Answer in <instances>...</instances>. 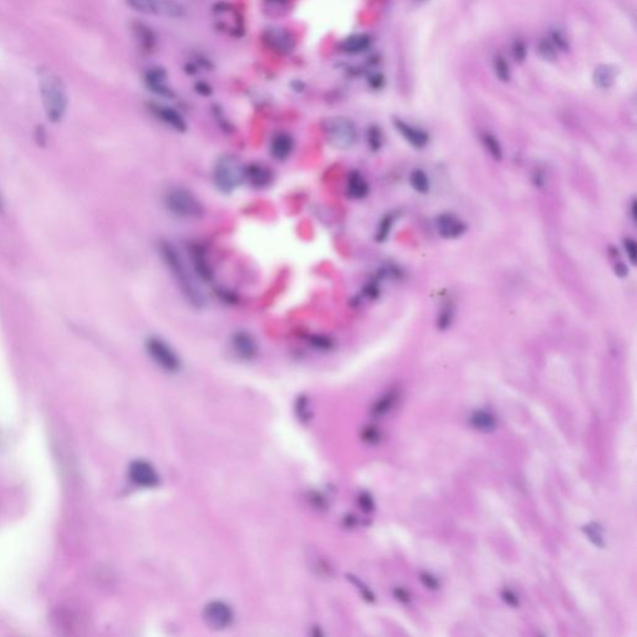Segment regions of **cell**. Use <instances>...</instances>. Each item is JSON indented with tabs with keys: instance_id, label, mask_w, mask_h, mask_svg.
Here are the masks:
<instances>
[{
	"instance_id": "cell-16",
	"label": "cell",
	"mask_w": 637,
	"mask_h": 637,
	"mask_svg": "<svg viewBox=\"0 0 637 637\" xmlns=\"http://www.w3.org/2000/svg\"><path fill=\"white\" fill-rule=\"evenodd\" d=\"M244 177H246V182L250 185V187L263 189V188L268 187L273 182L274 173L265 163L252 162L246 166Z\"/></svg>"
},
{
	"instance_id": "cell-36",
	"label": "cell",
	"mask_w": 637,
	"mask_h": 637,
	"mask_svg": "<svg viewBox=\"0 0 637 637\" xmlns=\"http://www.w3.org/2000/svg\"><path fill=\"white\" fill-rule=\"evenodd\" d=\"M624 247H625V250H626L627 258L631 262L632 265H635L637 259L636 242L631 238H627V239L624 241Z\"/></svg>"
},
{
	"instance_id": "cell-30",
	"label": "cell",
	"mask_w": 637,
	"mask_h": 637,
	"mask_svg": "<svg viewBox=\"0 0 637 637\" xmlns=\"http://www.w3.org/2000/svg\"><path fill=\"white\" fill-rule=\"evenodd\" d=\"M537 53L545 61H554L558 56V49L551 43L549 38H543L539 40L537 44Z\"/></svg>"
},
{
	"instance_id": "cell-9",
	"label": "cell",
	"mask_w": 637,
	"mask_h": 637,
	"mask_svg": "<svg viewBox=\"0 0 637 637\" xmlns=\"http://www.w3.org/2000/svg\"><path fill=\"white\" fill-rule=\"evenodd\" d=\"M187 254L189 263L192 265V271L196 273L198 279L208 284L215 281V271L209 263L207 252L199 243L194 241L188 242Z\"/></svg>"
},
{
	"instance_id": "cell-22",
	"label": "cell",
	"mask_w": 637,
	"mask_h": 637,
	"mask_svg": "<svg viewBox=\"0 0 637 637\" xmlns=\"http://www.w3.org/2000/svg\"><path fill=\"white\" fill-rule=\"evenodd\" d=\"M265 43L271 49L281 53H289L293 49V38L283 29H270L265 33Z\"/></svg>"
},
{
	"instance_id": "cell-20",
	"label": "cell",
	"mask_w": 637,
	"mask_h": 637,
	"mask_svg": "<svg viewBox=\"0 0 637 637\" xmlns=\"http://www.w3.org/2000/svg\"><path fill=\"white\" fill-rule=\"evenodd\" d=\"M370 187L361 172L354 170L349 173L347 181V193L352 199H363L368 197Z\"/></svg>"
},
{
	"instance_id": "cell-23",
	"label": "cell",
	"mask_w": 637,
	"mask_h": 637,
	"mask_svg": "<svg viewBox=\"0 0 637 637\" xmlns=\"http://www.w3.org/2000/svg\"><path fill=\"white\" fill-rule=\"evenodd\" d=\"M469 421L474 429L484 434L493 432L498 426L495 415L487 411H476L469 418Z\"/></svg>"
},
{
	"instance_id": "cell-28",
	"label": "cell",
	"mask_w": 637,
	"mask_h": 637,
	"mask_svg": "<svg viewBox=\"0 0 637 637\" xmlns=\"http://www.w3.org/2000/svg\"><path fill=\"white\" fill-rule=\"evenodd\" d=\"M582 530L595 547H598L600 549H604L605 542L604 538H603V529L600 528L599 524L590 523V524L584 525L582 528Z\"/></svg>"
},
{
	"instance_id": "cell-12",
	"label": "cell",
	"mask_w": 637,
	"mask_h": 637,
	"mask_svg": "<svg viewBox=\"0 0 637 637\" xmlns=\"http://www.w3.org/2000/svg\"><path fill=\"white\" fill-rule=\"evenodd\" d=\"M204 620L209 626L213 629H225L229 626L233 621L232 609L222 601H213L204 609Z\"/></svg>"
},
{
	"instance_id": "cell-44",
	"label": "cell",
	"mask_w": 637,
	"mask_h": 637,
	"mask_svg": "<svg viewBox=\"0 0 637 637\" xmlns=\"http://www.w3.org/2000/svg\"><path fill=\"white\" fill-rule=\"evenodd\" d=\"M3 208H4V203H3V199L0 197V213L3 212Z\"/></svg>"
},
{
	"instance_id": "cell-41",
	"label": "cell",
	"mask_w": 637,
	"mask_h": 637,
	"mask_svg": "<svg viewBox=\"0 0 637 637\" xmlns=\"http://www.w3.org/2000/svg\"><path fill=\"white\" fill-rule=\"evenodd\" d=\"M394 595H395L396 599L398 601H401L402 604H408L410 603V594L407 593V590L402 588H396L394 590Z\"/></svg>"
},
{
	"instance_id": "cell-27",
	"label": "cell",
	"mask_w": 637,
	"mask_h": 637,
	"mask_svg": "<svg viewBox=\"0 0 637 637\" xmlns=\"http://www.w3.org/2000/svg\"><path fill=\"white\" fill-rule=\"evenodd\" d=\"M482 142H483V146L487 149V152L493 159H497V161H500V159H503V149H502L500 142L492 133L484 132L483 135H482Z\"/></svg>"
},
{
	"instance_id": "cell-2",
	"label": "cell",
	"mask_w": 637,
	"mask_h": 637,
	"mask_svg": "<svg viewBox=\"0 0 637 637\" xmlns=\"http://www.w3.org/2000/svg\"><path fill=\"white\" fill-rule=\"evenodd\" d=\"M39 93L46 119L53 123L60 122L65 117L70 100L65 81L55 72H43L39 77Z\"/></svg>"
},
{
	"instance_id": "cell-40",
	"label": "cell",
	"mask_w": 637,
	"mask_h": 637,
	"mask_svg": "<svg viewBox=\"0 0 637 637\" xmlns=\"http://www.w3.org/2000/svg\"><path fill=\"white\" fill-rule=\"evenodd\" d=\"M358 503L363 508V511H371L374 509V500L371 498V495H368V493H363V495H360Z\"/></svg>"
},
{
	"instance_id": "cell-42",
	"label": "cell",
	"mask_w": 637,
	"mask_h": 637,
	"mask_svg": "<svg viewBox=\"0 0 637 637\" xmlns=\"http://www.w3.org/2000/svg\"><path fill=\"white\" fill-rule=\"evenodd\" d=\"M384 83V77L381 74H376L374 76L370 77V86L375 88V90H379V88H382Z\"/></svg>"
},
{
	"instance_id": "cell-21",
	"label": "cell",
	"mask_w": 637,
	"mask_h": 637,
	"mask_svg": "<svg viewBox=\"0 0 637 637\" xmlns=\"http://www.w3.org/2000/svg\"><path fill=\"white\" fill-rule=\"evenodd\" d=\"M619 72L617 67L610 64H601L596 66L593 72V83L601 90H608L615 83Z\"/></svg>"
},
{
	"instance_id": "cell-4",
	"label": "cell",
	"mask_w": 637,
	"mask_h": 637,
	"mask_svg": "<svg viewBox=\"0 0 637 637\" xmlns=\"http://www.w3.org/2000/svg\"><path fill=\"white\" fill-rule=\"evenodd\" d=\"M163 206L168 213L180 220H201L206 213L203 203L199 198L192 191L182 186H175L166 191Z\"/></svg>"
},
{
	"instance_id": "cell-38",
	"label": "cell",
	"mask_w": 637,
	"mask_h": 637,
	"mask_svg": "<svg viewBox=\"0 0 637 637\" xmlns=\"http://www.w3.org/2000/svg\"><path fill=\"white\" fill-rule=\"evenodd\" d=\"M363 438L368 443H377L380 441L379 429L376 427H368L363 431Z\"/></svg>"
},
{
	"instance_id": "cell-31",
	"label": "cell",
	"mask_w": 637,
	"mask_h": 637,
	"mask_svg": "<svg viewBox=\"0 0 637 637\" xmlns=\"http://www.w3.org/2000/svg\"><path fill=\"white\" fill-rule=\"evenodd\" d=\"M394 223H395V215L387 213L384 217H382V220H380L377 231H376V241L377 242L382 243L387 239V236H390Z\"/></svg>"
},
{
	"instance_id": "cell-8",
	"label": "cell",
	"mask_w": 637,
	"mask_h": 637,
	"mask_svg": "<svg viewBox=\"0 0 637 637\" xmlns=\"http://www.w3.org/2000/svg\"><path fill=\"white\" fill-rule=\"evenodd\" d=\"M147 110L151 115L154 116V119H157L161 123H163L166 126L170 127V130L178 132V133L187 132V120L180 111L173 109L172 106L152 101L147 104Z\"/></svg>"
},
{
	"instance_id": "cell-26",
	"label": "cell",
	"mask_w": 637,
	"mask_h": 637,
	"mask_svg": "<svg viewBox=\"0 0 637 637\" xmlns=\"http://www.w3.org/2000/svg\"><path fill=\"white\" fill-rule=\"evenodd\" d=\"M410 183H411V187L420 194H427L429 192L431 182L424 170H420V168L413 170L410 175Z\"/></svg>"
},
{
	"instance_id": "cell-18",
	"label": "cell",
	"mask_w": 637,
	"mask_h": 637,
	"mask_svg": "<svg viewBox=\"0 0 637 637\" xmlns=\"http://www.w3.org/2000/svg\"><path fill=\"white\" fill-rule=\"evenodd\" d=\"M295 149V141L289 133L278 132L270 140V156L279 162H284L290 157Z\"/></svg>"
},
{
	"instance_id": "cell-35",
	"label": "cell",
	"mask_w": 637,
	"mask_h": 637,
	"mask_svg": "<svg viewBox=\"0 0 637 637\" xmlns=\"http://www.w3.org/2000/svg\"><path fill=\"white\" fill-rule=\"evenodd\" d=\"M310 345L318 350H329L333 347V340L325 335H311L309 339Z\"/></svg>"
},
{
	"instance_id": "cell-17",
	"label": "cell",
	"mask_w": 637,
	"mask_h": 637,
	"mask_svg": "<svg viewBox=\"0 0 637 637\" xmlns=\"http://www.w3.org/2000/svg\"><path fill=\"white\" fill-rule=\"evenodd\" d=\"M130 29L138 48L147 54L154 53L157 48V35L154 29L142 22H132Z\"/></svg>"
},
{
	"instance_id": "cell-15",
	"label": "cell",
	"mask_w": 637,
	"mask_h": 637,
	"mask_svg": "<svg viewBox=\"0 0 637 637\" xmlns=\"http://www.w3.org/2000/svg\"><path fill=\"white\" fill-rule=\"evenodd\" d=\"M394 126L397 132H400L402 138L406 140L415 149H424L429 142V135L427 132L420 128L417 126H413V123L403 121L402 119H395L394 120Z\"/></svg>"
},
{
	"instance_id": "cell-13",
	"label": "cell",
	"mask_w": 637,
	"mask_h": 637,
	"mask_svg": "<svg viewBox=\"0 0 637 637\" xmlns=\"http://www.w3.org/2000/svg\"><path fill=\"white\" fill-rule=\"evenodd\" d=\"M128 474L132 482L142 488H154L159 482V474L147 462H132Z\"/></svg>"
},
{
	"instance_id": "cell-32",
	"label": "cell",
	"mask_w": 637,
	"mask_h": 637,
	"mask_svg": "<svg viewBox=\"0 0 637 637\" xmlns=\"http://www.w3.org/2000/svg\"><path fill=\"white\" fill-rule=\"evenodd\" d=\"M453 318H455V305H453V302H445V305L441 309L440 316H438V320H437L438 329H448L450 324H452V321H453Z\"/></svg>"
},
{
	"instance_id": "cell-25",
	"label": "cell",
	"mask_w": 637,
	"mask_h": 637,
	"mask_svg": "<svg viewBox=\"0 0 637 637\" xmlns=\"http://www.w3.org/2000/svg\"><path fill=\"white\" fill-rule=\"evenodd\" d=\"M492 67L495 75L502 83H509L511 81V72L509 62L507 61L506 58L500 54H497L492 61Z\"/></svg>"
},
{
	"instance_id": "cell-7",
	"label": "cell",
	"mask_w": 637,
	"mask_h": 637,
	"mask_svg": "<svg viewBox=\"0 0 637 637\" xmlns=\"http://www.w3.org/2000/svg\"><path fill=\"white\" fill-rule=\"evenodd\" d=\"M145 350L149 358L161 370L176 374L182 368L181 357L167 341L157 335H151L145 340Z\"/></svg>"
},
{
	"instance_id": "cell-11",
	"label": "cell",
	"mask_w": 637,
	"mask_h": 637,
	"mask_svg": "<svg viewBox=\"0 0 637 637\" xmlns=\"http://www.w3.org/2000/svg\"><path fill=\"white\" fill-rule=\"evenodd\" d=\"M231 347L243 360H253L258 354V341L247 330L238 329L232 334Z\"/></svg>"
},
{
	"instance_id": "cell-3",
	"label": "cell",
	"mask_w": 637,
	"mask_h": 637,
	"mask_svg": "<svg viewBox=\"0 0 637 637\" xmlns=\"http://www.w3.org/2000/svg\"><path fill=\"white\" fill-rule=\"evenodd\" d=\"M246 165L236 154H222L213 166L212 181L218 192L232 194L246 182Z\"/></svg>"
},
{
	"instance_id": "cell-34",
	"label": "cell",
	"mask_w": 637,
	"mask_h": 637,
	"mask_svg": "<svg viewBox=\"0 0 637 637\" xmlns=\"http://www.w3.org/2000/svg\"><path fill=\"white\" fill-rule=\"evenodd\" d=\"M528 48L527 44L523 41L522 39H516L511 44V56L518 64H522L527 59Z\"/></svg>"
},
{
	"instance_id": "cell-29",
	"label": "cell",
	"mask_w": 637,
	"mask_h": 637,
	"mask_svg": "<svg viewBox=\"0 0 637 637\" xmlns=\"http://www.w3.org/2000/svg\"><path fill=\"white\" fill-rule=\"evenodd\" d=\"M366 140H368V146L373 152H377L384 145V133L381 128L376 125H371L366 131Z\"/></svg>"
},
{
	"instance_id": "cell-24",
	"label": "cell",
	"mask_w": 637,
	"mask_h": 637,
	"mask_svg": "<svg viewBox=\"0 0 637 637\" xmlns=\"http://www.w3.org/2000/svg\"><path fill=\"white\" fill-rule=\"evenodd\" d=\"M397 398H398V392L396 390H391L387 394H384L379 401L375 403V406L373 407V416L381 417V416L386 415L389 411H391L392 407L395 406Z\"/></svg>"
},
{
	"instance_id": "cell-39",
	"label": "cell",
	"mask_w": 637,
	"mask_h": 637,
	"mask_svg": "<svg viewBox=\"0 0 637 637\" xmlns=\"http://www.w3.org/2000/svg\"><path fill=\"white\" fill-rule=\"evenodd\" d=\"M502 599L504 600L507 604L511 606V608H518L519 606V599L511 590H508V589L503 590L502 591Z\"/></svg>"
},
{
	"instance_id": "cell-43",
	"label": "cell",
	"mask_w": 637,
	"mask_h": 637,
	"mask_svg": "<svg viewBox=\"0 0 637 637\" xmlns=\"http://www.w3.org/2000/svg\"><path fill=\"white\" fill-rule=\"evenodd\" d=\"M196 90L199 94L206 95V96L212 93V88H209L207 83H198L197 86H196Z\"/></svg>"
},
{
	"instance_id": "cell-33",
	"label": "cell",
	"mask_w": 637,
	"mask_h": 637,
	"mask_svg": "<svg viewBox=\"0 0 637 637\" xmlns=\"http://www.w3.org/2000/svg\"><path fill=\"white\" fill-rule=\"evenodd\" d=\"M548 38L551 40V43L555 45V48L558 49V51H568L569 50V40L566 38L565 33L561 30V29H553L550 32V35Z\"/></svg>"
},
{
	"instance_id": "cell-19",
	"label": "cell",
	"mask_w": 637,
	"mask_h": 637,
	"mask_svg": "<svg viewBox=\"0 0 637 637\" xmlns=\"http://www.w3.org/2000/svg\"><path fill=\"white\" fill-rule=\"evenodd\" d=\"M371 44H373V40L368 34H352L342 40L341 51L349 55H357V54H363L366 50L370 49Z\"/></svg>"
},
{
	"instance_id": "cell-6",
	"label": "cell",
	"mask_w": 637,
	"mask_h": 637,
	"mask_svg": "<svg viewBox=\"0 0 637 637\" xmlns=\"http://www.w3.org/2000/svg\"><path fill=\"white\" fill-rule=\"evenodd\" d=\"M131 11L147 17L163 19H182L186 17L187 9L177 0H125Z\"/></svg>"
},
{
	"instance_id": "cell-14",
	"label": "cell",
	"mask_w": 637,
	"mask_h": 637,
	"mask_svg": "<svg viewBox=\"0 0 637 637\" xmlns=\"http://www.w3.org/2000/svg\"><path fill=\"white\" fill-rule=\"evenodd\" d=\"M436 228L442 238L457 239L466 233V223L452 213H443L436 218Z\"/></svg>"
},
{
	"instance_id": "cell-1",
	"label": "cell",
	"mask_w": 637,
	"mask_h": 637,
	"mask_svg": "<svg viewBox=\"0 0 637 637\" xmlns=\"http://www.w3.org/2000/svg\"><path fill=\"white\" fill-rule=\"evenodd\" d=\"M159 258L168 270L173 281L176 283L182 297L194 309H203L207 304L206 297L194 279V273L188 268L181 252L173 243L161 238L157 242Z\"/></svg>"
},
{
	"instance_id": "cell-37",
	"label": "cell",
	"mask_w": 637,
	"mask_h": 637,
	"mask_svg": "<svg viewBox=\"0 0 637 637\" xmlns=\"http://www.w3.org/2000/svg\"><path fill=\"white\" fill-rule=\"evenodd\" d=\"M420 580H421L423 585H424L426 588L429 589V590H437V589L440 588V582H438V580H437L434 575L429 574V572H422V574L420 575Z\"/></svg>"
},
{
	"instance_id": "cell-5",
	"label": "cell",
	"mask_w": 637,
	"mask_h": 637,
	"mask_svg": "<svg viewBox=\"0 0 637 637\" xmlns=\"http://www.w3.org/2000/svg\"><path fill=\"white\" fill-rule=\"evenodd\" d=\"M323 133L331 147L341 151L350 149L356 145L357 128L355 123L345 116H330L321 125Z\"/></svg>"
},
{
	"instance_id": "cell-10",
	"label": "cell",
	"mask_w": 637,
	"mask_h": 637,
	"mask_svg": "<svg viewBox=\"0 0 637 637\" xmlns=\"http://www.w3.org/2000/svg\"><path fill=\"white\" fill-rule=\"evenodd\" d=\"M143 81L151 93L161 98L172 99L175 96V93L168 85V74L163 67L154 66L147 69V72L143 74Z\"/></svg>"
}]
</instances>
